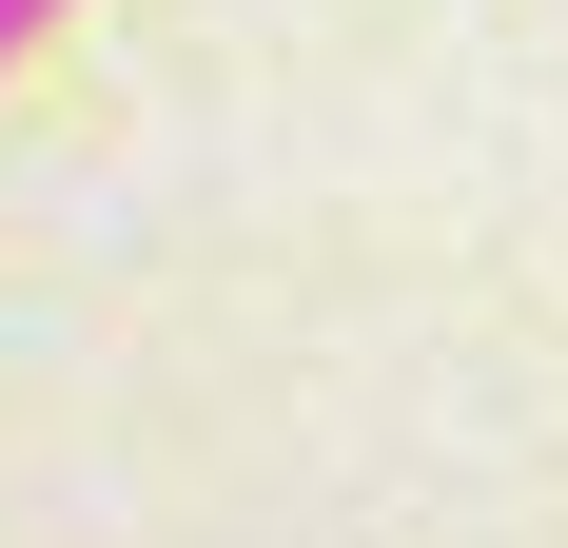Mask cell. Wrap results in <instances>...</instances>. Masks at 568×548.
I'll return each instance as SVG.
<instances>
[{
  "label": "cell",
  "mask_w": 568,
  "mask_h": 548,
  "mask_svg": "<svg viewBox=\"0 0 568 548\" xmlns=\"http://www.w3.org/2000/svg\"><path fill=\"white\" fill-rule=\"evenodd\" d=\"M59 20H79V0H0V79H20V59H40Z\"/></svg>",
  "instance_id": "cell-1"
}]
</instances>
